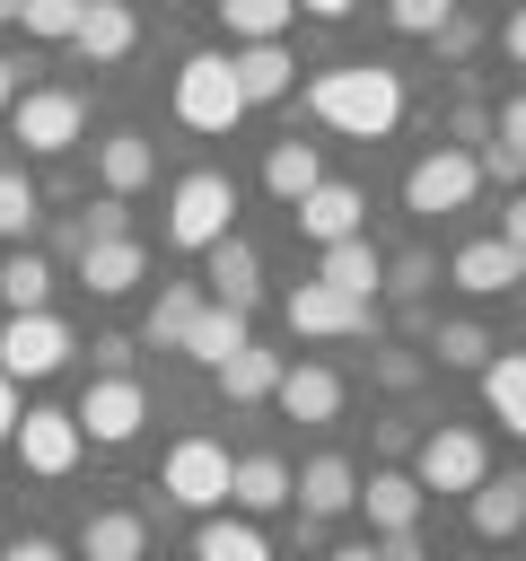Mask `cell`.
Masks as SVG:
<instances>
[{
	"label": "cell",
	"instance_id": "obj_11",
	"mask_svg": "<svg viewBox=\"0 0 526 561\" xmlns=\"http://www.w3.org/2000/svg\"><path fill=\"white\" fill-rule=\"evenodd\" d=\"M272 403H281V421H298V430H333V421L351 412V386H342V368H324V359H281Z\"/></svg>",
	"mask_w": 526,
	"mask_h": 561
},
{
	"label": "cell",
	"instance_id": "obj_17",
	"mask_svg": "<svg viewBox=\"0 0 526 561\" xmlns=\"http://www.w3.org/2000/svg\"><path fill=\"white\" fill-rule=\"evenodd\" d=\"M70 44H79V61H88V70H123V61L140 53V18H132L123 0H88Z\"/></svg>",
	"mask_w": 526,
	"mask_h": 561
},
{
	"label": "cell",
	"instance_id": "obj_3",
	"mask_svg": "<svg viewBox=\"0 0 526 561\" xmlns=\"http://www.w3.org/2000/svg\"><path fill=\"white\" fill-rule=\"evenodd\" d=\"M473 193H482V167H473V149H421L412 167H403V219H421V228H438V219H456V210H473Z\"/></svg>",
	"mask_w": 526,
	"mask_h": 561
},
{
	"label": "cell",
	"instance_id": "obj_1",
	"mask_svg": "<svg viewBox=\"0 0 526 561\" xmlns=\"http://www.w3.org/2000/svg\"><path fill=\"white\" fill-rule=\"evenodd\" d=\"M307 105H316V123L324 131H342V140H386L395 123H403V70L395 61H333V70H316L307 79Z\"/></svg>",
	"mask_w": 526,
	"mask_h": 561
},
{
	"label": "cell",
	"instance_id": "obj_7",
	"mask_svg": "<svg viewBox=\"0 0 526 561\" xmlns=\"http://www.w3.org/2000/svg\"><path fill=\"white\" fill-rule=\"evenodd\" d=\"M9 123H18V149L26 158H61V149L88 140V96L79 88H26L9 105Z\"/></svg>",
	"mask_w": 526,
	"mask_h": 561
},
{
	"label": "cell",
	"instance_id": "obj_44",
	"mask_svg": "<svg viewBox=\"0 0 526 561\" xmlns=\"http://www.w3.org/2000/svg\"><path fill=\"white\" fill-rule=\"evenodd\" d=\"M491 237H500V245H517V254H526V193H508V202H500V228H491Z\"/></svg>",
	"mask_w": 526,
	"mask_h": 561
},
{
	"label": "cell",
	"instance_id": "obj_34",
	"mask_svg": "<svg viewBox=\"0 0 526 561\" xmlns=\"http://www.w3.org/2000/svg\"><path fill=\"white\" fill-rule=\"evenodd\" d=\"M482 403H491V421H508V438H526V351L482 368Z\"/></svg>",
	"mask_w": 526,
	"mask_h": 561
},
{
	"label": "cell",
	"instance_id": "obj_45",
	"mask_svg": "<svg viewBox=\"0 0 526 561\" xmlns=\"http://www.w3.org/2000/svg\"><path fill=\"white\" fill-rule=\"evenodd\" d=\"M18 412H26V403H18V386H9V377H0V447H9V438H18Z\"/></svg>",
	"mask_w": 526,
	"mask_h": 561
},
{
	"label": "cell",
	"instance_id": "obj_10",
	"mask_svg": "<svg viewBox=\"0 0 526 561\" xmlns=\"http://www.w3.org/2000/svg\"><path fill=\"white\" fill-rule=\"evenodd\" d=\"M18 465L35 473V482H61V473H79V456H88V438H79V421H70V403H35V412H18Z\"/></svg>",
	"mask_w": 526,
	"mask_h": 561
},
{
	"label": "cell",
	"instance_id": "obj_22",
	"mask_svg": "<svg viewBox=\"0 0 526 561\" xmlns=\"http://www.w3.org/2000/svg\"><path fill=\"white\" fill-rule=\"evenodd\" d=\"M316 184H324V149H316V140H298V131H281V140L263 149V193H272L281 210H298Z\"/></svg>",
	"mask_w": 526,
	"mask_h": 561
},
{
	"label": "cell",
	"instance_id": "obj_36",
	"mask_svg": "<svg viewBox=\"0 0 526 561\" xmlns=\"http://www.w3.org/2000/svg\"><path fill=\"white\" fill-rule=\"evenodd\" d=\"M18 35L26 44H70L79 35V0H18Z\"/></svg>",
	"mask_w": 526,
	"mask_h": 561
},
{
	"label": "cell",
	"instance_id": "obj_37",
	"mask_svg": "<svg viewBox=\"0 0 526 561\" xmlns=\"http://www.w3.org/2000/svg\"><path fill=\"white\" fill-rule=\"evenodd\" d=\"M447 18H456V0H395V9H386L395 35H430V44L447 35Z\"/></svg>",
	"mask_w": 526,
	"mask_h": 561
},
{
	"label": "cell",
	"instance_id": "obj_15",
	"mask_svg": "<svg viewBox=\"0 0 526 561\" xmlns=\"http://www.w3.org/2000/svg\"><path fill=\"white\" fill-rule=\"evenodd\" d=\"M289 508H298V517H316V526H324V517H351V508H359V465H351L342 447L307 456V465H298V491H289Z\"/></svg>",
	"mask_w": 526,
	"mask_h": 561
},
{
	"label": "cell",
	"instance_id": "obj_28",
	"mask_svg": "<svg viewBox=\"0 0 526 561\" xmlns=\"http://www.w3.org/2000/svg\"><path fill=\"white\" fill-rule=\"evenodd\" d=\"M202 307H210V298H202L193 280H167V289L140 307V342H149V351H184V333H193Z\"/></svg>",
	"mask_w": 526,
	"mask_h": 561
},
{
	"label": "cell",
	"instance_id": "obj_25",
	"mask_svg": "<svg viewBox=\"0 0 526 561\" xmlns=\"http://www.w3.org/2000/svg\"><path fill=\"white\" fill-rule=\"evenodd\" d=\"M421 482L412 473H359V517H368V535H412L421 526Z\"/></svg>",
	"mask_w": 526,
	"mask_h": 561
},
{
	"label": "cell",
	"instance_id": "obj_26",
	"mask_svg": "<svg viewBox=\"0 0 526 561\" xmlns=\"http://www.w3.org/2000/svg\"><path fill=\"white\" fill-rule=\"evenodd\" d=\"M79 561H149V517L140 508H88L79 517Z\"/></svg>",
	"mask_w": 526,
	"mask_h": 561
},
{
	"label": "cell",
	"instance_id": "obj_12",
	"mask_svg": "<svg viewBox=\"0 0 526 561\" xmlns=\"http://www.w3.org/2000/svg\"><path fill=\"white\" fill-rule=\"evenodd\" d=\"M289 228L324 254V245H342V237H368V184H342V175H324L298 210H289Z\"/></svg>",
	"mask_w": 526,
	"mask_h": 561
},
{
	"label": "cell",
	"instance_id": "obj_40",
	"mask_svg": "<svg viewBox=\"0 0 526 561\" xmlns=\"http://www.w3.org/2000/svg\"><path fill=\"white\" fill-rule=\"evenodd\" d=\"M88 359H96V377H132V342H123V333L88 342Z\"/></svg>",
	"mask_w": 526,
	"mask_h": 561
},
{
	"label": "cell",
	"instance_id": "obj_48",
	"mask_svg": "<svg viewBox=\"0 0 526 561\" xmlns=\"http://www.w3.org/2000/svg\"><path fill=\"white\" fill-rule=\"evenodd\" d=\"M0 26H18V0H0Z\"/></svg>",
	"mask_w": 526,
	"mask_h": 561
},
{
	"label": "cell",
	"instance_id": "obj_27",
	"mask_svg": "<svg viewBox=\"0 0 526 561\" xmlns=\"http://www.w3.org/2000/svg\"><path fill=\"white\" fill-rule=\"evenodd\" d=\"M289 26H298L289 0H219V35H228V53H245V44H289Z\"/></svg>",
	"mask_w": 526,
	"mask_h": 561
},
{
	"label": "cell",
	"instance_id": "obj_23",
	"mask_svg": "<svg viewBox=\"0 0 526 561\" xmlns=\"http://www.w3.org/2000/svg\"><path fill=\"white\" fill-rule=\"evenodd\" d=\"M465 526L482 543H517L526 535V473H491L482 491H465Z\"/></svg>",
	"mask_w": 526,
	"mask_h": 561
},
{
	"label": "cell",
	"instance_id": "obj_9",
	"mask_svg": "<svg viewBox=\"0 0 526 561\" xmlns=\"http://www.w3.org/2000/svg\"><path fill=\"white\" fill-rule=\"evenodd\" d=\"M70 421H79V438H96V447H132L140 421H149V386H140V377H88V394L70 403Z\"/></svg>",
	"mask_w": 526,
	"mask_h": 561
},
{
	"label": "cell",
	"instance_id": "obj_14",
	"mask_svg": "<svg viewBox=\"0 0 526 561\" xmlns=\"http://www.w3.org/2000/svg\"><path fill=\"white\" fill-rule=\"evenodd\" d=\"M96 184H105V202L149 193V184H158V140H149L140 123H114V131L96 140Z\"/></svg>",
	"mask_w": 526,
	"mask_h": 561
},
{
	"label": "cell",
	"instance_id": "obj_4",
	"mask_svg": "<svg viewBox=\"0 0 526 561\" xmlns=\"http://www.w3.org/2000/svg\"><path fill=\"white\" fill-rule=\"evenodd\" d=\"M412 482H421V500L438 491V500H465V491H482L491 482V438L482 430H465V421H438L421 447H412V465H403Z\"/></svg>",
	"mask_w": 526,
	"mask_h": 561
},
{
	"label": "cell",
	"instance_id": "obj_2",
	"mask_svg": "<svg viewBox=\"0 0 526 561\" xmlns=\"http://www.w3.org/2000/svg\"><path fill=\"white\" fill-rule=\"evenodd\" d=\"M219 237H237V175H228V167H193V175H175V193H167V245L210 254Z\"/></svg>",
	"mask_w": 526,
	"mask_h": 561
},
{
	"label": "cell",
	"instance_id": "obj_20",
	"mask_svg": "<svg viewBox=\"0 0 526 561\" xmlns=\"http://www.w3.org/2000/svg\"><path fill=\"white\" fill-rule=\"evenodd\" d=\"M307 280H324L333 298H359V307H368V298L386 289V254H377V237H342V245H324V254H316V272H307Z\"/></svg>",
	"mask_w": 526,
	"mask_h": 561
},
{
	"label": "cell",
	"instance_id": "obj_18",
	"mask_svg": "<svg viewBox=\"0 0 526 561\" xmlns=\"http://www.w3.org/2000/svg\"><path fill=\"white\" fill-rule=\"evenodd\" d=\"M202 280H210V289H202L210 307H237V316H254V298H263V254H254L245 237H219V245L202 254Z\"/></svg>",
	"mask_w": 526,
	"mask_h": 561
},
{
	"label": "cell",
	"instance_id": "obj_13",
	"mask_svg": "<svg viewBox=\"0 0 526 561\" xmlns=\"http://www.w3.org/2000/svg\"><path fill=\"white\" fill-rule=\"evenodd\" d=\"M281 324H289L298 342H359V333H368V307H359V298H333L324 280H298V289L281 298Z\"/></svg>",
	"mask_w": 526,
	"mask_h": 561
},
{
	"label": "cell",
	"instance_id": "obj_6",
	"mask_svg": "<svg viewBox=\"0 0 526 561\" xmlns=\"http://www.w3.org/2000/svg\"><path fill=\"white\" fill-rule=\"evenodd\" d=\"M175 123L184 131H237L245 123V96L228 79V53H184L175 61Z\"/></svg>",
	"mask_w": 526,
	"mask_h": 561
},
{
	"label": "cell",
	"instance_id": "obj_41",
	"mask_svg": "<svg viewBox=\"0 0 526 561\" xmlns=\"http://www.w3.org/2000/svg\"><path fill=\"white\" fill-rule=\"evenodd\" d=\"M0 561H70V552H61L53 535H9V543H0Z\"/></svg>",
	"mask_w": 526,
	"mask_h": 561
},
{
	"label": "cell",
	"instance_id": "obj_8",
	"mask_svg": "<svg viewBox=\"0 0 526 561\" xmlns=\"http://www.w3.org/2000/svg\"><path fill=\"white\" fill-rule=\"evenodd\" d=\"M70 351H79V333L44 307V316H9L0 324V377L9 386H35V377H53V368H70Z\"/></svg>",
	"mask_w": 526,
	"mask_h": 561
},
{
	"label": "cell",
	"instance_id": "obj_5",
	"mask_svg": "<svg viewBox=\"0 0 526 561\" xmlns=\"http://www.w3.org/2000/svg\"><path fill=\"white\" fill-rule=\"evenodd\" d=\"M228 473H237V456H228L210 430H184V438L167 447V465H158V491H167L175 508H193V517H219V508H228Z\"/></svg>",
	"mask_w": 526,
	"mask_h": 561
},
{
	"label": "cell",
	"instance_id": "obj_38",
	"mask_svg": "<svg viewBox=\"0 0 526 561\" xmlns=\"http://www.w3.org/2000/svg\"><path fill=\"white\" fill-rule=\"evenodd\" d=\"M430 280H438V263H430V254H421V245H412V254H395V263H386V289H395V298H430Z\"/></svg>",
	"mask_w": 526,
	"mask_h": 561
},
{
	"label": "cell",
	"instance_id": "obj_32",
	"mask_svg": "<svg viewBox=\"0 0 526 561\" xmlns=\"http://www.w3.org/2000/svg\"><path fill=\"white\" fill-rule=\"evenodd\" d=\"M193 561H272V543H263V526L254 517H202L193 526Z\"/></svg>",
	"mask_w": 526,
	"mask_h": 561
},
{
	"label": "cell",
	"instance_id": "obj_39",
	"mask_svg": "<svg viewBox=\"0 0 526 561\" xmlns=\"http://www.w3.org/2000/svg\"><path fill=\"white\" fill-rule=\"evenodd\" d=\"M491 140H500L508 158H526V88H508V96L491 105Z\"/></svg>",
	"mask_w": 526,
	"mask_h": 561
},
{
	"label": "cell",
	"instance_id": "obj_24",
	"mask_svg": "<svg viewBox=\"0 0 526 561\" xmlns=\"http://www.w3.org/2000/svg\"><path fill=\"white\" fill-rule=\"evenodd\" d=\"M140 280H149V245L140 237H114V245H88L79 254V289L88 298H132Z\"/></svg>",
	"mask_w": 526,
	"mask_h": 561
},
{
	"label": "cell",
	"instance_id": "obj_35",
	"mask_svg": "<svg viewBox=\"0 0 526 561\" xmlns=\"http://www.w3.org/2000/svg\"><path fill=\"white\" fill-rule=\"evenodd\" d=\"M35 219H44L35 175H26V167H0V245H26V237H35Z\"/></svg>",
	"mask_w": 526,
	"mask_h": 561
},
{
	"label": "cell",
	"instance_id": "obj_43",
	"mask_svg": "<svg viewBox=\"0 0 526 561\" xmlns=\"http://www.w3.org/2000/svg\"><path fill=\"white\" fill-rule=\"evenodd\" d=\"M377 543V561H430V543H421V526L412 535H368Z\"/></svg>",
	"mask_w": 526,
	"mask_h": 561
},
{
	"label": "cell",
	"instance_id": "obj_21",
	"mask_svg": "<svg viewBox=\"0 0 526 561\" xmlns=\"http://www.w3.org/2000/svg\"><path fill=\"white\" fill-rule=\"evenodd\" d=\"M228 79H237L245 114H254V105H281V96L298 88V53H289V44H245V53H228Z\"/></svg>",
	"mask_w": 526,
	"mask_h": 561
},
{
	"label": "cell",
	"instance_id": "obj_46",
	"mask_svg": "<svg viewBox=\"0 0 526 561\" xmlns=\"http://www.w3.org/2000/svg\"><path fill=\"white\" fill-rule=\"evenodd\" d=\"M18 70H26V61H9V53H0V114L18 105Z\"/></svg>",
	"mask_w": 526,
	"mask_h": 561
},
{
	"label": "cell",
	"instance_id": "obj_33",
	"mask_svg": "<svg viewBox=\"0 0 526 561\" xmlns=\"http://www.w3.org/2000/svg\"><path fill=\"white\" fill-rule=\"evenodd\" d=\"M491 351H500V342H491V324H473V316H438V324H430V359H438V368H473V377H482Z\"/></svg>",
	"mask_w": 526,
	"mask_h": 561
},
{
	"label": "cell",
	"instance_id": "obj_42",
	"mask_svg": "<svg viewBox=\"0 0 526 561\" xmlns=\"http://www.w3.org/2000/svg\"><path fill=\"white\" fill-rule=\"evenodd\" d=\"M491 35H500V61H508V70H526V9H508Z\"/></svg>",
	"mask_w": 526,
	"mask_h": 561
},
{
	"label": "cell",
	"instance_id": "obj_47",
	"mask_svg": "<svg viewBox=\"0 0 526 561\" xmlns=\"http://www.w3.org/2000/svg\"><path fill=\"white\" fill-rule=\"evenodd\" d=\"M324 561H377V543H333Z\"/></svg>",
	"mask_w": 526,
	"mask_h": 561
},
{
	"label": "cell",
	"instance_id": "obj_30",
	"mask_svg": "<svg viewBox=\"0 0 526 561\" xmlns=\"http://www.w3.org/2000/svg\"><path fill=\"white\" fill-rule=\"evenodd\" d=\"M245 342H254V333H245V316H237V307H202V316H193V333H184V359H193V368H228Z\"/></svg>",
	"mask_w": 526,
	"mask_h": 561
},
{
	"label": "cell",
	"instance_id": "obj_29",
	"mask_svg": "<svg viewBox=\"0 0 526 561\" xmlns=\"http://www.w3.org/2000/svg\"><path fill=\"white\" fill-rule=\"evenodd\" d=\"M0 307H9V316H44V307H53V254L9 245V263H0Z\"/></svg>",
	"mask_w": 526,
	"mask_h": 561
},
{
	"label": "cell",
	"instance_id": "obj_19",
	"mask_svg": "<svg viewBox=\"0 0 526 561\" xmlns=\"http://www.w3.org/2000/svg\"><path fill=\"white\" fill-rule=\"evenodd\" d=\"M289 491H298V465L289 456H237V473H228V508L237 517H281L289 508Z\"/></svg>",
	"mask_w": 526,
	"mask_h": 561
},
{
	"label": "cell",
	"instance_id": "obj_16",
	"mask_svg": "<svg viewBox=\"0 0 526 561\" xmlns=\"http://www.w3.org/2000/svg\"><path fill=\"white\" fill-rule=\"evenodd\" d=\"M447 280H456L465 298H517V289H526V254L500 245V237H473V245H456Z\"/></svg>",
	"mask_w": 526,
	"mask_h": 561
},
{
	"label": "cell",
	"instance_id": "obj_31",
	"mask_svg": "<svg viewBox=\"0 0 526 561\" xmlns=\"http://www.w3.org/2000/svg\"><path fill=\"white\" fill-rule=\"evenodd\" d=\"M210 386H219V403H272V386H281V351L245 342L228 368H210Z\"/></svg>",
	"mask_w": 526,
	"mask_h": 561
}]
</instances>
